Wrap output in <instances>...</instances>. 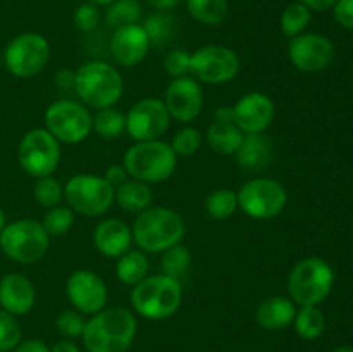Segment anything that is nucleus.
Returning <instances> with one entry per match:
<instances>
[{
	"instance_id": "nucleus-1",
	"label": "nucleus",
	"mask_w": 353,
	"mask_h": 352,
	"mask_svg": "<svg viewBox=\"0 0 353 352\" xmlns=\"http://www.w3.org/2000/svg\"><path fill=\"white\" fill-rule=\"evenodd\" d=\"M138 321L133 311L123 306L103 307L83 330V344L88 352H126L137 337Z\"/></svg>"
},
{
	"instance_id": "nucleus-2",
	"label": "nucleus",
	"mask_w": 353,
	"mask_h": 352,
	"mask_svg": "<svg viewBox=\"0 0 353 352\" xmlns=\"http://www.w3.org/2000/svg\"><path fill=\"white\" fill-rule=\"evenodd\" d=\"M185 221L181 214L169 207L150 206L134 217L131 224L133 242L145 254H161L185 237Z\"/></svg>"
},
{
	"instance_id": "nucleus-3",
	"label": "nucleus",
	"mask_w": 353,
	"mask_h": 352,
	"mask_svg": "<svg viewBox=\"0 0 353 352\" xmlns=\"http://www.w3.org/2000/svg\"><path fill=\"white\" fill-rule=\"evenodd\" d=\"M74 92L88 109L116 107L124 93V79L116 66L103 61L85 62L76 69Z\"/></svg>"
},
{
	"instance_id": "nucleus-4",
	"label": "nucleus",
	"mask_w": 353,
	"mask_h": 352,
	"mask_svg": "<svg viewBox=\"0 0 353 352\" xmlns=\"http://www.w3.org/2000/svg\"><path fill=\"white\" fill-rule=\"evenodd\" d=\"M131 307L141 317L162 321L174 316L183 302V289L179 280L164 275H148L130 293Z\"/></svg>"
},
{
	"instance_id": "nucleus-5",
	"label": "nucleus",
	"mask_w": 353,
	"mask_h": 352,
	"mask_svg": "<svg viewBox=\"0 0 353 352\" xmlns=\"http://www.w3.org/2000/svg\"><path fill=\"white\" fill-rule=\"evenodd\" d=\"M123 164L130 178L147 185L171 178L178 166V155L171 145L162 140L137 141L124 154Z\"/></svg>"
},
{
	"instance_id": "nucleus-6",
	"label": "nucleus",
	"mask_w": 353,
	"mask_h": 352,
	"mask_svg": "<svg viewBox=\"0 0 353 352\" xmlns=\"http://www.w3.org/2000/svg\"><path fill=\"white\" fill-rule=\"evenodd\" d=\"M334 271L324 259L305 257L293 266L288 276L290 299L302 306H319L330 297Z\"/></svg>"
},
{
	"instance_id": "nucleus-7",
	"label": "nucleus",
	"mask_w": 353,
	"mask_h": 352,
	"mask_svg": "<svg viewBox=\"0 0 353 352\" xmlns=\"http://www.w3.org/2000/svg\"><path fill=\"white\" fill-rule=\"evenodd\" d=\"M50 245V235L40 221L17 219L0 233V248L3 254L19 264H34L45 257Z\"/></svg>"
},
{
	"instance_id": "nucleus-8",
	"label": "nucleus",
	"mask_w": 353,
	"mask_h": 352,
	"mask_svg": "<svg viewBox=\"0 0 353 352\" xmlns=\"http://www.w3.org/2000/svg\"><path fill=\"white\" fill-rule=\"evenodd\" d=\"M64 199L81 216H102L114 204V186L99 175H72L64 186Z\"/></svg>"
},
{
	"instance_id": "nucleus-9",
	"label": "nucleus",
	"mask_w": 353,
	"mask_h": 352,
	"mask_svg": "<svg viewBox=\"0 0 353 352\" xmlns=\"http://www.w3.org/2000/svg\"><path fill=\"white\" fill-rule=\"evenodd\" d=\"M238 209L252 219H272L285 211L288 192L285 185L274 178L257 176L245 182L236 192Z\"/></svg>"
},
{
	"instance_id": "nucleus-10",
	"label": "nucleus",
	"mask_w": 353,
	"mask_h": 352,
	"mask_svg": "<svg viewBox=\"0 0 353 352\" xmlns=\"http://www.w3.org/2000/svg\"><path fill=\"white\" fill-rule=\"evenodd\" d=\"M45 130L61 144H81L93 131V114L81 102L57 100L45 110Z\"/></svg>"
},
{
	"instance_id": "nucleus-11",
	"label": "nucleus",
	"mask_w": 353,
	"mask_h": 352,
	"mask_svg": "<svg viewBox=\"0 0 353 352\" xmlns=\"http://www.w3.org/2000/svg\"><path fill=\"white\" fill-rule=\"evenodd\" d=\"M50 43L34 31L21 33L9 41L3 52V66L17 78H33L47 68L50 61Z\"/></svg>"
},
{
	"instance_id": "nucleus-12",
	"label": "nucleus",
	"mask_w": 353,
	"mask_h": 352,
	"mask_svg": "<svg viewBox=\"0 0 353 352\" xmlns=\"http://www.w3.org/2000/svg\"><path fill=\"white\" fill-rule=\"evenodd\" d=\"M61 141L45 128L28 131L17 147L19 166L33 178L54 175L61 162Z\"/></svg>"
},
{
	"instance_id": "nucleus-13",
	"label": "nucleus",
	"mask_w": 353,
	"mask_h": 352,
	"mask_svg": "<svg viewBox=\"0 0 353 352\" xmlns=\"http://www.w3.org/2000/svg\"><path fill=\"white\" fill-rule=\"evenodd\" d=\"M240 72V57L224 45H205L190 59V75L203 85H224Z\"/></svg>"
},
{
	"instance_id": "nucleus-14",
	"label": "nucleus",
	"mask_w": 353,
	"mask_h": 352,
	"mask_svg": "<svg viewBox=\"0 0 353 352\" xmlns=\"http://www.w3.org/2000/svg\"><path fill=\"white\" fill-rule=\"evenodd\" d=\"M171 116L164 100L147 97L138 100L126 113V131L134 141L161 140L169 130Z\"/></svg>"
},
{
	"instance_id": "nucleus-15",
	"label": "nucleus",
	"mask_w": 353,
	"mask_h": 352,
	"mask_svg": "<svg viewBox=\"0 0 353 352\" xmlns=\"http://www.w3.org/2000/svg\"><path fill=\"white\" fill-rule=\"evenodd\" d=\"M65 295L81 314H97L107 307L109 290L105 282L90 269H76L65 282Z\"/></svg>"
},
{
	"instance_id": "nucleus-16",
	"label": "nucleus",
	"mask_w": 353,
	"mask_h": 352,
	"mask_svg": "<svg viewBox=\"0 0 353 352\" xmlns=\"http://www.w3.org/2000/svg\"><path fill=\"white\" fill-rule=\"evenodd\" d=\"M288 57L299 71H324L334 59V45L319 33H302L288 43Z\"/></svg>"
},
{
	"instance_id": "nucleus-17",
	"label": "nucleus",
	"mask_w": 353,
	"mask_h": 352,
	"mask_svg": "<svg viewBox=\"0 0 353 352\" xmlns=\"http://www.w3.org/2000/svg\"><path fill=\"white\" fill-rule=\"evenodd\" d=\"M164 104L171 119L186 124L200 116L203 109V90L193 76L172 78L165 88Z\"/></svg>"
},
{
	"instance_id": "nucleus-18",
	"label": "nucleus",
	"mask_w": 353,
	"mask_h": 352,
	"mask_svg": "<svg viewBox=\"0 0 353 352\" xmlns=\"http://www.w3.org/2000/svg\"><path fill=\"white\" fill-rule=\"evenodd\" d=\"M233 123L245 135L264 133L274 119V100L262 92H250L240 97L233 107Z\"/></svg>"
},
{
	"instance_id": "nucleus-19",
	"label": "nucleus",
	"mask_w": 353,
	"mask_h": 352,
	"mask_svg": "<svg viewBox=\"0 0 353 352\" xmlns=\"http://www.w3.org/2000/svg\"><path fill=\"white\" fill-rule=\"evenodd\" d=\"M109 48L117 66L131 69L145 61L150 50V40L141 24H130L114 30Z\"/></svg>"
},
{
	"instance_id": "nucleus-20",
	"label": "nucleus",
	"mask_w": 353,
	"mask_h": 352,
	"mask_svg": "<svg viewBox=\"0 0 353 352\" xmlns=\"http://www.w3.org/2000/svg\"><path fill=\"white\" fill-rule=\"evenodd\" d=\"M37 302L33 282L21 273H9L0 280V306L14 316H24Z\"/></svg>"
},
{
	"instance_id": "nucleus-21",
	"label": "nucleus",
	"mask_w": 353,
	"mask_h": 352,
	"mask_svg": "<svg viewBox=\"0 0 353 352\" xmlns=\"http://www.w3.org/2000/svg\"><path fill=\"white\" fill-rule=\"evenodd\" d=\"M93 244L97 251L105 257L117 259L126 254L133 245V233L131 226L117 217H107L97 224L93 231Z\"/></svg>"
},
{
	"instance_id": "nucleus-22",
	"label": "nucleus",
	"mask_w": 353,
	"mask_h": 352,
	"mask_svg": "<svg viewBox=\"0 0 353 352\" xmlns=\"http://www.w3.org/2000/svg\"><path fill=\"white\" fill-rule=\"evenodd\" d=\"M296 314V304L290 297H265L255 311V321L259 326L269 331H279L292 326Z\"/></svg>"
},
{
	"instance_id": "nucleus-23",
	"label": "nucleus",
	"mask_w": 353,
	"mask_h": 352,
	"mask_svg": "<svg viewBox=\"0 0 353 352\" xmlns=\"http://www.w3.org/2000/svg\"><path fill=\"white\" fill-rule=\"evenodd\" d=\"M238 166L247 171H261L268 168L272 159V144L264 133L245 135L236 150Z\"/></svg>"
},
{
	"instance_id": "nucleus-24",
	"label": "nucleus",
	"mask_w": 353,
	"mask_h": 352,
	"mask_svg": "<svg viewBox=\"0 0 353 352\" xmlns=\"http://www.w3.org/2000/svg\"><path fill=\"white\" fill-rule=\"evenodd\" d=\"M114 202H117V206L128 213L140 214L152 206L154 192L150 185L131 178L114 188Z\"/></svg>"
},
{
	"instance_id": "nucleus-25",
	"label": "nucleus",
	"mask_w": 353,
	"mask_h": 352,
	"mask_svg": "<svg viewBox=\"0 0 353 352\" xmlns=\"http://www.w3.org/2000/svg\"><path fill=\"white\" fill-rule=\"evenodd\" d=\"M245 133L233 121H214L205 133V140L212 152L221 155H234L243 141Z\"/></svg>"
},
{
	"instance_id": "nucleus-26",
	"label": "nucleus",
	"mask_w": 353,
	"mask_h": 352,
	"mask_svg": "<svg viewBox=\"0 0 353 352\" xmlns=\"http://www.w3.org/2000/svg\"><path fill=\"white\" fill-rule=\"evenodd\" d=\"M148 268H150V262H148L147 254L143 251H128L126 254H123L121 257H117L116 262V276L121 283L124 285L134 286L145 280L148 276Z\"/></svg>"
},
{
	"instance_id": "nucleus-27",
	"label": "nucleus",
	"mask_w": 353,
	"mask_h": 352,
	"mask_svg": "<svg viewBox=\"0 0 353 352\" xmlns=\"http://www.w3.org/2000/svg\"><path fill=\"white\" fill-rule=\"evenodd\" d=\"M186 10L196 23L203 26H217L228 17V0H185Z\"/></svg>"
},
{
	"instance_id": "nucleus-28",
	"label": "nucleus",
	"mask_w": 353,
	"mask_h": 352,
	"mask_svg": "<svg viewBox=\"0 0 353 352\" xmlns=\"http://www.w3.org/2000/svg\"><path fill=\"white\" fill-rule=\"evenodd\" d=\"M293 326L299 337L305 340H316L326 330V317L317 306H302L296 309Z\"/></svg>"
},
{
	"instance_id": "nucleus-29",
	"label": "nucleus",
	"mask_w": 353,
	"mask_h": 352,
	"mask_svg": "<svg viewBox=\"0 0 353 352\" xmlns=\"http://www.w3.org/2000/svg\"><path fill=\"white\" fill-rule=\"evenodd\" d=\"M143 16V7L138 0H114L110 6H107L105 21L110 28L130 26V24H140Z\"/></svg>"
},
{
	"instance_id": "nucleus-30",
	"label": "nucleus",
	"mask_w": 353,
	"mask_h": 352,
	"mask_svg": "<svg viewBox=\"0 0 353 352\" xmlns=\"http://www.w3.org/2000/svg\"><path fill=\"white\" fill-rule=\"evenodd\" d=\"M310 17H312V10L309 7H305L300 2L290 3V6L285 7V10L281 12V17H279L281 33L286 38H290V40L299 37L310 24Z\"/></svg>"
},
{
	"instance_id": "nucleus-31",
	"label": "nucleus",
	"mask_w": 353,
	"mask_h": 352,
	"mask_svg": "<svg viewBox=\"0 0 353 352\" xmlns=\"http://www.w3.org/2000/svg\"><path fill=\"white\" fill-rule=\"evenodd\" d=\"M93 131L107 140L121 137L123 131H126V114L116 107L97 110L93 116Z\"/></svg>"
},
{
	"instance_id": "nucleus-32",
	"label": "nucleus",
	"mask_w": 353,
	"mask_h": 352,
	"mask_svg": "<svg viewBox=\"0 0 353 352\" xmlns=\"http://www.w3.org/2000/svg\"><path fill=\"white\" fill-rule=\"evenodd\" d=\"M238 197L236 192L230 188H217L209 193L205 199V211L212 219L226 221L236 213Z\"/></svg>"
},
{
	"instance_id": "nucleus-33",
	"label": "nucleus",
	"mask_w": 353,
	"mask_h": 352,
	"mask_svg": "<svg viewBox=\"0 0 353 352\" xmlns=\"http://www.w3.org/2000/svg\"><path fill=\"white\" fill-rule=\"evenodd\" d=\"M190 266H192V252L185 245L176 244L162 252L161 269L164 275L171 276V278H181L183 275H186Z\"/></svg>"
},
{
	"instance_id": "nucleus-34",
	"label": "nucleus",
	"mask_w": 353,
	"mask_h": 352,
	"mask_svg": "<svg viewBox=\"0 0 353 352\" xmlns=\"http://www.w3.org/2000/svg\"><path fill=\"white\" fill-rule=\"evenodd\" d=\"M143 30L147 33L150 45H165L171 41L172 37V28H174V19H172L169 14H165L164 10H159V12L150 14L147 19L143 21Z\"/></svg>"
},
{
	"instance_id": "nucleus-35",
	"label": "nucleus",
	"mask_w": 353,
	"mask_h": 352,
	"mask_svg": "<svg viewBox=\"0 0 353 352\" xmlns=\"http://www.w3.org/2000/svg\"><path fill=\"white\" fill-rule=\"evenodd\" d=\"M33 197L41 207L52 209L55 206H61L62 199H64V186L52 175L41 176V178H37V182H34Z\"/></svg>"
},
{
	"instance_id": "nucleus-36",
	"label": "nucleus",
	"mask_w": 353,
	"mask_h": 352,
	"mask_svg": "<svg viewBox=\"0 0 353 352\" xmlns=\"http://www.w3.org/2000/svg\"><path fill=\"white\" fill-rule=\"evenodd\" d=\"M74 219V211L71 207L55 206L52 209H47L43 219H41V226L50 237H62L71 230Z\"/></svg>"
},
{
	"instance_id": "nucleus-37",
	"label": "nucleus",
	"mask_w": 353,
	"mask_h": 352,
	"mask_svg": "<svg viewBox=\"0 0 353 352\" xmlns=\"http://www.w3.org/2000/svg\"><path fill=\"white\" fill-rule=\"evenodd\" d=\"M202 141L203 137L196 128L185 126L172 137L169 145H171V148L178 157H190V155H195L200 150Z\"/></svg>"
},
{
	"instance_id": "nucleus-38",
	"label": "nucleus",
	"mask_w": 353,
	"mask_h": 352,
	"mask_svg": "<svg viewBox=\"0 0 353 352\" xmlns=\"http://www.w3.org/2000/svg\"><path fill=\"white\" fill-rule=\"evenodd\" d=\"M21 337L23 331L16 316L0 309V352L14 351L21 342Z\"/></svg>"
},
{
	"instance_id": "nucleus-39",
	"label": "nucleus",
	"mask_w": 353,
	"mask_h": 352,
	"mask_svg": "<svg viewBox=\"0 0 353 352\" xmlns=\"http://www.w3.org/2000/svg\"><path fill=\"white\" fill-rule=\"evenodd\" d=\"M102 21V12H100L99 6L92 2H85L81 6L76 7L74 14H72V23L74 28L81 33H92L100 26Z\"/></svg>"
},
{
	"instance_id": "nucleus-40",
	"label": "nucleus",
	"mask_w": 353,
	"mask_h": 352,
	"mask_svg": "<svg viewBox=\"0 0 353 352\" xmlns=\"http://www.w3.org/2000/svg\"><path fill=\"white\" fill-rule=\"evenodd\" d=\"M85 317H83V314L76 309L62 311L57 316V320H55L57 331L65 338V340L81 337L83 330H85Z\"/></svg>"
},
{
	"instance_id": "nucleus-41",
	"label": "nucleus",
	"mask_w": 353,
	"mask_h": 352,
	"mask_svg": "<svg viewBox=\"0 0 353 352\" xmlns=\"http://www.w3.org/2000/svg\"><path fill=\"white\" fill-rule=\"evenodd\" d=\"M190 59L192 54H188L183 48H176V50L169 52L164 57V69L171 78H181V76H192L190 75Z\"/></svg>"
},
{
	"instance_id": "nucleus-42",
	"label": "nucleus",
	"mask_w": 353,
	"mask_h": 352,
	"mask_svg": "<svg viewBox=\"0 0 353 352\" xmlns=\"http://www.w3.org/2000/svg\"><path fill=\"white\" fill-rule=\"evenodd\" d=\"M334 19L345 30H353V0H336L333 6Z\"/></svg>"
},
{
	"instance_id": "nucleus-43",
	"label": "nucleus",
	"mask_w": 353,
	"mask_h": 352,
	"mask_svg": "<svg viewBox=\"0 0 353 352\" xmlns=\"http://www.w3.org/2000/svg\"><path fill=\"white\" fill-rule=\"evenodd\" d=\"M103 178H105L107 182L114 186V188H116V186L123 185L126 179H130V175H128L124 164H112L105 169V173H103Z\"/></svg>"
},
{
	"instance_id": "nucleus-44",
	"label": "nucleus",
	"mask_w": 353,
	"mask_h": 352,
	"mask_svg": "<svg viewBox=\"0 0 353 352\" xmlns=\"http://www.w3.org/2000/svg\"><path fill=\"white\" fill-rule=\"evenodd\" d=\"M76 71L72 69H59L55 75V85L61 90H74Z\"/></svg>"
},
{
	"instance_id": "nucleus-45",
	"label": "nucleus",
	"mask_w": 353,
	"mask_h": 352,
	"mask_svg": "<svg viewBox=\"0 0 353 352\" xmlns=\"http://www.w3.org/2000/svg\"><path fill=\"white\" fill-rule=\"evenodd\" d=\"M12 352H50V347L45 344L43 340H38V338H30V340H24L17 344V347Z\"/></svg>"
},
{
	"instance_id": "nucleus-46",
	"label": "nucleus",
	"mask_w": 353,
	"mask_h": 352,
	"mask_svg": "<svg viewBox=\"0 0 353 352\" xmlns=\"http://www.w3.org/2000/svg\"><path fill=\"white\" fill-rule=\"evenodd\" d=\"M300 3H303L305 7H309L310 10H317V12H323V10L331 9V7L336 3V0H299Z\"/></svg>"
},
{
	"instance_id": "nucleus-47",
	"label": "nucleus",
	"mask_w": 353,
	"mask_h": 352,
	"mask_svg": "<svg viewBox=\"0 0 353 352\" xmlns=\"http://www.w3.org/2000/svg\"><path fill=\"white\" fill-rule=\"evenodd\" d=\"M147 2L157 10H169V9H172V7L179 6L183 0H147Z\"/></svg>"
},
{
	"instance_id": "nucleus-48",
	"label": "nucleus",
	"mask_w": 353,
	"mask_h": 352,
	"mask_svg": "<svg viewBox=\"0 0 353 352\" xmlns=\"http://www.w3.org/2000/svg\"><path fill=\"white\" fill-rule=\"evenodd\" d=\"M50 352H79V349H78V345L72 344V342L65 340L64 338V340L57 342V344L50 349Z\"/></svg>"
},
{
	"instance_id": "nucleus-49",
	"label": "nucleus",
	"mask_w": 353,
	"mask_h": 352,
	"mask_svg": "<svg viewBox=\"0 0 353 352\" xmlns=\"http://www.w3.org/2000/svg\"><path fill=\"white\" fill-rule=\"evenodd\" d=\"M214 121H233V110L230 106H221L214 114Z\"/></svg>"
},
{
	"instance_id": "nucleus-50",
	"label": "nucleus",
	"mask_w": 353,
	"mask_h": 352,
	"mask_svg": "<svg viewBox=\"0 0 353 352\" xmlns=\"http://www.w3.org/2000/svg\"><path fill=\"white\" fill-rule=\"evenodd\" d=\"M88 2L95 3V6H110V3L114 2V0H88Z\"/></svg>"
},
{
	"instance_id": "nucleus-51",
	"label": "nucleus",
	"mask_w": 353,
	"mask_h": 352,
	"mask_svg": "<svg viewBox=\"0 0 353 352\" xmlns=\"http://www.w3.org/2000/svg\"><path fill=\"white\" fill-rule=\"evenodd\" d=\"M3 228H6V213H3L2 207H0V233H2Z\"/></svg>"
},
{
	"instance_id": "nucleus-52",
	"label": "nucleus",
	"mask_w": 353,
	"mask_h": 352,
	"mask_svg": "<svg viewBox=\"0 0 353 352\" xmlns=\"http://www.w3.org/2000/svg\"><path fill=\"white\" fill-rule=\"evenodd\" d=\"M333 352H353V347H350V345H345V347L334 349Z\"/></svg>"
},
{
	"instance_id": "nucleus-53",
	"label": "nucleus",
	"mask_w": 353,
	"mask_h": 352,
	"mask_svg": "<svg viewBox=\"0 0 353 352\" xmlns=\"http://www.w3.org/2000/svg\"><path fill=\"white\" fill-rule=\"evenodd\" d=\"M2 66H3V55L0 54V68H2Z\"/></svg>"
}]
</instances>
